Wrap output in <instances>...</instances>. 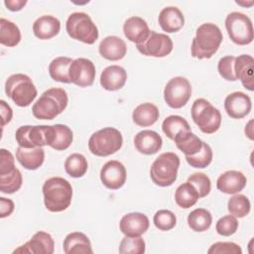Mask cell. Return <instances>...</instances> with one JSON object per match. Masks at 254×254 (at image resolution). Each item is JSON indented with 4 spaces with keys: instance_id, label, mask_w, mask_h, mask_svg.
I'll use <instances>...</instances> for the list:
<instances>
[{
    "instance_id": "1",
    "label": "cell",
    "mask_w": 254,
    "mask_h": 254,
    "mask_svg": "<svg viewBox=\"0 0 254 254\" xmlns=\"http://www.w3.org/2000/svg\"><path fill=\"white\" fill-rule=\"evenodd\" d=\"M222 40V32L218 26L213 23L201 24L191 42V57L198 60L210 59L217 52Z\"/></svg>"
},
{
    "instance_id": "2",
    "label": "cell",
    "mask_w": 254,
    "mask_h": 254,
    "mask_svg": "<svg viewBox=\"0 0 254 254\" xmlns=\"http://www.w3.org/2000/svg\"><path fill=\"white\" fill-rule=\"evenodd\" d=\"M43 195L45 206L49 211L61 212L71 203L72 188L65 179L53 177L44 183Z\"/></svg>"
},
{
    "instance_id": "3",
    "label": "cell",
    "mask_w": 254,
    "mask_h": 254,
    "mask_svg": "<svg viewBox=\"0 0 254 254\" xmlns=\"http://www.w3.org/2000/svg\"><path fill=\"white\" fill-rule=\"evenodd\" d=\"M68 97L64 88L52 87L42 93L32 107L33 115L41 120H53L67 106Z\"/></svg>"
},
{
    "instance_id": "4",
    "label": "cell",
    "mask_w": 254,
    "mask_h": 254,
    "mask_svg": "<svg viewBox=\"0 0 254 254\" xmlns=\"http://www.w3.org/2000/svg\"><path fill=\"white\" fill-rule=\"evenodd\" d=\"M180 163V158L177 154L173 152L162 153L151 166V180L159 187L172 186L177 180Z\"/></svg>"
},
{
    "instance_id": "5",
    "label": "cell",
    "mask_w": 254,
    "mask_h": 254,
    "mask_svg": "<svg viewBox=\"0 0 254 254\" xmlns=\"http://www.w3.org/2000/svg\"><path fill=\"white\" fill-rule=\"evenodd\" d=\"M5 93L20 107L29 106L37 97V88L27 74L15 73L5 82Z\"/></svg>"
},
{
    "instance_id": "6",
    "label": "cell",
    "mask_w": 254,
    "mask_h": 254,
    "mask_svg": "<svg viewBox=\"0 0 254 254\" xmlns=\"http://www.w3.org/2000/svg\"><path fill=\"white\" fill-rule=\"evenodd\" d=\"M122 145V134L113 127H105L94 132L88 140L89 151L98 157L110 156L119 151Z\"/></svg>"
},
{
    "instance_id": "7",
    "label": "cell",
    "mask_w": 254,
    "mask_h": 254,
    "mask_svg": "<svg viewBox=\"0 0 254 254\" xmlns=\"http://www.w3.org/2000/svg\"><path fill=\"white\" fill-rule=\"evenodd\" d=\"M190 113L193 122L205 134L216 132L221 125L220 111L204 98H197L193 101Z\"/></svg>"
},
{
    "instance_id": "8",
    "label": "cell",
    "mask_w": 254,
    "mask_h": 254,
    "mask_svg": "<svg viewBox=\"0 0 254 254\" xmlns=\"http://www.w3.org/2000/svg\"><path fill=\"white\" fill-rule=\"evenodd\" d=\"M67 35L74 40L92 45L98 39V29L91 18L83 12L70 14L65 23Z\"/></svg>"
},
{
    "instance_id": "9",
    "label": "cell",
    "mask_w": 254,
    "mask_h": 254,
    "mask_svg": "<svg viewBox=\"0 0 254 254\" xmlns=\"http://www.w3.org/2000/svg\"><path fill=\"white\" fill-rule=\"evenodd\" d=\"M225 28L230 40L240 46L249 45L253 41V25L251 19L241 12H231L225 18Z\"/></svg>"
},
{
    "instance_id": "10",
    "label": "cell",
    "mask_w": 254,
    "mask_h": 254,
    "mask_svg": "<svg viewBox=\"0 0 254 254\" xmlns=\"http://www.w3.org/2000/svg\"><path fill=\"white\" fill-rule=\"evenodd\" d=\"M191 96V85L190 81L183 76L171 78L164 89V99L166 103L174 109L185 106Z\"/></svg>"
},
{
    "instance_id": "11",
    "label": "cell",
    "mask_w": 254,
    "mask_h": 254,
    "mask_svg": "<svg viewBox=\"0 0 254 254\" xmlns=\"http://www.w3.org/2000/svg\"><path fill=\"white\" fill-rule=\"evenodd\" d=\"M136 47L144 56L164 58L173 51V41L166 34L151 31L148 38Z\"/></svg>"
},
{
    "instance_id": "12",
    "label": "cell",
    "mask_w": 254,
    "mask_h": 254,
    "mask_svg": "<svg viewBox=\"0 0 254 254\" xmlns=\"http://www.w3.org/2000/svg\"><path fill=\"white\" fill-rule=\"evenodd\" d=\"M48 125H24L17 129L15 138L20 147L37 148L47 146Z\"/></svg>"
},
{
    "instance_id": "13",
    "label": "cell",
    "mask_w": 254,
    "mask_h": 254,
    "mask_svg": "<svg viewBox=\"0 0 254 254\" xmlns=\"http://www.w3.org/2000/svg\"><path fill=\"white\" fill-rule=\"evenodd\" d=\"M95 65L88 59H75L69 65L68 76L70 82L79 87H86L92 85L95 79Z\"/></svg>"
},
{
    "instance_id": "14",
    "label": "cell",
    "mask_w": 254,
    "mask_h": 254,
    "mask_svg": "<svg viewBox=\"0 0 254 254\" xmlns=\"http://www.w3.org/2000/svg\"><path fill=\"white\" fill-rule=\"evenodd\" d=\"M127 172L124 165L116 160L106 162L100 171V181L109 190H119L126 182Z\"/></svg>"
},
{
    "instance_id": "15",
    "label": "cell",
    "mask_w": 254,
    "mask_h": 254,
    "mask_svg": "<svg viewBox=\"0 0 254 254\" xmlns=\"http://www.w3.org/2000/svg\"><path fill=\"white\" fill-rule=\"evenodd\" d=\"M55 242L52 235L45 231L36 232L25 244L16 248L13 253L20 254H53Z\"/></svg>"
},
{
    "instance_id": "16",
    "label": "cell",
    "mask_w": 254,
    "mask_h": 254,
    "mask_svg": "<svg viewBox=\"0 0 254 254\" xmlns=\"http://www.w3.org/2000/svg\"><path fill=\"white\" fill-rule=\"evenodd\" d=\"M252 103L250 97L242 91L228 94L224 100V109L228 116L233 119H241L249 114Z\"/></svg>"
},
{
    "instance_id": "17",
    "label": "cell",
    "mask_w": 254,
    "mask_h": 254,
    "mask_svg": "<svg viewBox=\"0 0 254 254\" xmlns=\"http://www.w3.org/2000/svg\"><path fill=\"white\" fill-rule=\"evenodd\" d=\"M149 225V218L142 212L127 213L119 222L120 231L125 236H141L148 230Z\"/></svg>"
},
{
    "instance_id": "18",
    "label": "cell",
    "mask_w": 254,
    "mask_h": 254,
    "mask_svg": "<svg viewBox=\"0 0 254 254\" xmlns=\"http://www.w3.org/2000/svg\"><path fill=\"white\" fill-rule=\"evenodd\" d=\"M73 134L71 129L64 124L48 125L47 146L57 150H66L72 143Z\"/></svg>"
},
{
    "instance_id": "19",
    "label": "cell",
    "mask_w": 254,
    "mask_h": 254,
    "mask_svg": "<svg viewBox=\"0 0 254 254\" xmlns=\"http://www.w3.org/2000/svg\"><path fill=\"white\" fill-rule=\"evenodd\" d=\"M247 184V179L239 171H226L216 181V188L223 193L234 194L241 191Z\"/></svg>"
},
{
    "instance_id": "20",
    "label": "cell",
    "mask_w": 254,
    "mask_h": 254,
    "mask_svg": "<svg viewBox=\"0 0 254 254\" xmlns=\"http://www.w3.org/2000/svg\"><path fill=\"white\" fill-rule=\"evenodd\" d=\"M136 150L144 155H153L161 150L163 145L162 137L153 130H142L134 137Z\"/></svg>"
},
{
    "instance_id": "21",
    "label": "cell",
    "mask_w": 254,
    "mask_h": 254,
    "mask_svg": "<svg viewBox=\"0 0 254 254\" xmlns=\"http://www.w3.org/2000/svg\"><path fill=\"white\" fill-rule=\"evenodd\" d=\"M234 72L242 85L250 90H254V60L250 55H241L235 58Z\"/></svg>"
},
{
    "instance_id": "22",
    "label": "cell",
    "mask_w": 254,
    "mask_h": 254,
    "mask_svg": "<svg viewBox=\"0 0 254 254\" xmlns=\"http://www.w3.org/2000/svg\"><path fill=\"white\" fill-rule=\"evenodd\" d=\"M98 52L102 58L115 62L125 57L127 46L121 38L117 36H107L100 42Z\"/></svg>"
},
{
    "instance_id": "23",
    "label": "cell",
    "mask_w": 254,
    "mask_h": 254,
    "mask_svg": "<svg viewBox=\"0 0 254 254\" xmlns=\"http://www.w3.org/2000/svg\"><path fill=\"white\" fill-rule=\"evenodd\" d=\"M123 32L127 40L139 45L148 38L151 30L143 18L132 16L125 21L123 25Z\"/></svg>"
},
{
    "instance_id": "24",
    "label": "cell",
    "mask_w": 254,
    "mask_h": 254,
    "mask_svg": "<svg viewBox=\"0 0 254 254\" xmlns=\"http://www.w3.org/2000/svg\"><path fill=\"white\" fill-rule=\"evenodd\" d=\"M127 80V72L120 65H109L100 74V84L108 91H115L122 88Z\"/></svg>"
},
{
    "instance_id": "25",
    "label": "cell",
    "mask_w": 254,
    "mask_h": 254,
    "mask_svg": "<svg viewBox=\"0 0 254 254\" xmlns=\"http://www.w3.org/2000/svg\"><path fill=\"white\" fill-rule=\"evenodd\" d=\"M158 21L162 30L167 33H176L185 25L184 14L175 6L163 8L159 14Z\"/></svg>"
},
{
    "instance_id": "26",
    "label": "cell",
    "mask_w": 254,
    "mask_h": 254,
    "mask_svg": "<svg viewBox=\"0 0 254 254\" xmlns=\"http://www.w3.org/2000/svg\"><path fill=\"white\" fill-rule=\"evenodd\" d=\"M61 30V22L52 15H44L33 24L34 35L40 40H49L56 37Z\"/></svg>"
},
{
    "instance_id": "27",
    "label": "cell",
    "mask_w": 254,
    "mask_h": 254,
    "mask_svg": "<svg viewBox=\"0 0 254 254\" xmlns=\"http://www.w3.org/2000/svg\"><path fill=\"white\" fill-rule=\"evenodd\" d=\"M16 159L25 169L35 171L43 165L45 151L42 147L23 148L19 146L16 150Z\"/></svg>"
},
{
    "instance_id": "28",
    "label": "cell",
    "mask_w": 254,
    "mask_h": 254,
    "mask_svg": "<svg viewBox=\"0 0 254 254\" xmlns=\"http://www.w3.org/2000/svg\"><path fill=\"white\" fill-rule=\"evenodd\" d=\"M64 252L65 254L92 253L89 238L82 232L75 231L67 234L64 240Z\"/></svg>"
},
{
    "instance_id": "29",
    "label": "cell",
    "mask_w": 254,
    "mask_h": 254,
    "mask_svg": "<svg viewBox=\"0 0 254 254\" xmlns=\"http://www.w3.org/2000/svg\"><path fill=\"white\" fill-rule=\"evenodd\" d=\"M159 116L160 112L158 107L151 102H145L138 105L132 113L134 123L141 127H148L155 124L159 119Z\"/></svg>"
},
{
    "instance_id": "30",
    "label": "cell",
    "mask_w": 254,
    "mask_h": 254,
    "mask_svg": "<svg viewBox=\"0 0 254 254\" xmlns=\"http://www.w3.org/2000/svg\"><path fill=\"white\" fill-rule=\"evenodd\" d=\"M174 141L177 148L182 151L185 156L195 155L201 149L203 142L191 131L181 132L175 137Z\"/></svg>"
},
{
    "instance_id": "31",
    "label": "cell",
    "mask_w": 254,
    "mask_h": 254,
    "mask_svg": "<svg viewBox=\"0 0 254 254\" xmlns=\"http://www.w3.org/2000/svg\"><path fill=\"white\" fill-rule=\"evenodd\" d=\"M72 61L73 60L68 57H58L54 59L49 64L50 76L55 81L63 83H71L68 76V69Z\"/></svg>"
},
{
    "instance_id": "32",
    "label": "cell",
    "mask_w": 254,
    "mask_h": 254,
    "mask_svg": "<svg viewBox=\"0 0 254 254\" xmlns=\"http://www.w3.org/2000/svg\"><path fill=\"white\" fill-rule=\"evenodd\" d=\"M21 41L19 27L4 18L0 19V43L6 47H15Z\"/></svg>"
},
{
    "instance_id": "33",
    "label": "cell",
    "mask_w": 254,
    "mask_h": 254,
    "mask_svg": "<svg viewBox=\"0 0 254 254\" xmlns=\"http://www.w3.org/2000/svg\"><path fill=\"white\" fill-rule=\"evenodd\" d=\"M198 198L196 190L189 182L180 185L175 192L176 203L182 208H190L196 203Z\"/></svg>"
},
{
    "instance_id": "34",
    "label": "cell",
    "mask_w": 254,
    "mask_h": 254,
    "mask_svg": "<svg viewBox=\"0 0 254 254\" xmlns=\"http://www.w3.org/2000/svg\"><path fill=\"white\" fill-rule=\"evenodd\" d=\"M162 130L169 139L174 140L181 132L190 131V126L184 117L179 115H170L164 119L162 123Z\"/></svg>"
},
{
    "instance_id": "35",
    "label": "cell",
    "mask_w": 254,
    "mask_h": 254,
    "mask_svg": "<svg viewBox=\"0 0 254 254\" xmlns=\"http://www.w3.org/2000/svg\"><path fill=\"white\" fill-rule=\"evenodd\" d=\"M212 222L210 211L205 208H196L188 215V224L195 232L206 231Z\"/></svg>"
},
{
    "instance_id": "36",
    "label": "cell",
    "mask_w": 254,
    "mask_h": 254,
    "mask_svg": "<svg viewBox=\"0 0 254 254\" xmlns=\"http://www.w3.org/2000/svg\"><path fill=\"white\" fill-rule=\"evenodd\" d=\"M87 160L82 154L73 153L65 159L64 170L71 178H81L87 172Z\"/></svg>"
},
{
    "instance_id": "37",
    "label": "cell",
    "mask_w": 254,
    "mask_h": 254,
    "mask_svg": "<svg viewBox=\"0 0 254 254\" xmlns=\"http://www.w3.org/2000/svg\"><path fill=\"white\" fill-rule=\"evenodd\" d=\"M23 183L21 172L15 168L13 171L0 175V190L3 193H14L20 190Z\"/></svg>"
},
{
    "instance_id": "38",
    "label": "cell",
    "mask_w": 254,
    "mask_h": 254,
    "mask_svg": "<svg viewBox=\"0 0 254 254\" xmlns=\"http://www.w3.org/2000/svg\"><path fill=\"white\" fill-rule=\"evenodd\" d=\"M227 209L231 215L242 218L250 212L251 203L246 195L238 193L228 199Z\"/></svg>"
},
{
    "instance_id": "39",
    "label": "cell",
    "mask_w": 254,
    "mask_h": 254,
    "mask_svg": "<svg viewBox=\"0 0 254 254\" xmlns=\"http://www.w3.org/2000/svg\"><path fill=\"white\" fill-rule=\"evenodd\" d=\"M212 150L208 144L202 142L201 149L193 156H186V160L190 167L196 169L206 168L212 161Z\"/></svg>"
},
{
    "instance_id": "40",
    "label": "cell",
    "mask_w": 254,
    "mask_h": 254,
    "mask_svg": "<svg viewBox=\"0 0 254 254\" xmlns=\"http://www.w3.org/2000/svg\"><path fill=\"white\" fill-rule=\"evenodd\" d=\"M146 244L141 236H125L119 244L121 254H143Z\"/></svg>"
},
{
    "instance_id": "41",
    "label": "cell",
    "mask_w": 254,
    "mask_h": 254,
    "mask_svg": "<svg viewBox=\"0 0 254 254\" xmlns=\"http://www.w3.org/2000/svg\"><path fill=\"white\" fill-rule=\"evenodd\" d=\"M153 222L159 230L168 231L176 226L177 217L175 213L169 209H160L155 213Z\"/></svg>"
},
{
    "instance_id": "42",
    "label": "cell",
    "mask_w": 254,
    "mask_h": 254,
    "mask_svg": "<svg viewBox=\"0 0 254 254\" xmlns=\"http://www.w3.org/2000/svg\"><path fill=\"white\" fill-rule=\"evenodd\" d=\"M188 182L191 184L196 190L199 198L206 196L210 192L211 182L210 179L203 173H194L188 178Z\"/></svg>"
},
{
    "instance_id": "43",
    "label": "cell",
    "mask_w": 254,
    "mask_h": 254,
    "mask_svg": "<svg viewBox=\"0 0 254 254\" xmlns=\"http://www.w3.org/2000/svg\"><path fill=\"white\" fill-rule=\"evenodd\" d=\"M216 232L221 236H230L238 229V220L235 216L229 214L219 218L215 225Z\"/></svg>"
},
{
    "instance_id": "44",
    "label": "cell",
    "mask_w": 254,
    "mask_h": 254,
    "mask_svg": "<svg viewBox=\"0 0 254 254\" xmlns=\"http://www.w3.org/2000/svg\"><path fill=\"white\" fill-rule=\"evenodd\" d=\"M234 62L235 57L233 56H225L221 58L217 64V70L221 77L228 81L237 80L234 72Z\"/></svg>"
},
{
    "instance_id": "45",
    "label": "cell",
    "mask_w": 254,
    "mask_h": 254,
    "mask_svg": "<svg viewBox=\"0 0 254 254\" xmlns=\"http://www.w3.org/2000/svg\"><path fill=\"white\" fill-rule=\"evenodd\" d=\"M208 254H241V247L234 242H216L207 250Z\"/></svg>"
},
{
    "instance_id": "46",
    "label": "cell",
    "mask_w": 254,
    "mask_h": 254,
    "mask_svg": "<svg viewBox=\"0 0 254 254\" xmlns=\"http://www.w3.org/2000/svg\"><path fill=\"white\" fill-rule=\"evenodd\" d=\"M0 175L13 171L15 167V159L12 153L4 148L0 150Z\"/></svg>"
},
{
    "instance_id": "47",
    "label": "cell",
    "mask_w": 254,
    "mask_h": 254,
    "mask_svg": "<svg viewBox=\"0 0 254 254\" xmlns=\"http://www.w3.org/2000/svg\"><path fill=\"white\" fill-rule=\"evenodd\" d=\"M0 110H1V126L4 127L8 124L13 117V110L11 106L3 99L0 100Z\"/></svg>"
},
{
    "instance_id": "48",
    "label": "cell",
    "mask_w": 254,
    "mask_h": 254,
    "mask_svg": "<svg viewBox=\"0 0 254 254\" xmlns=\"http://www.w3.org/2000/svg\"><path fill=\"white\" fill-rule=\"evenodd\" d=\"M15 208L14 201L10 198L6 197H0V217L4 218L6 216H9Z\"/></svg>"
},
{
    "instance_id": "49",
    "label": "cell",
    "mask_w": 254,
    "mask_h": 254,
    "mask_svg": "<svg viewBox=\"0 0 254 254\" xmlns=\"http://www.w3.org/2000/svg\"><path fill=\"white\" fill-rule=\"evenodd\" d=\"M26 4H27L26 0H5L4 1V5L6 6V8L13 12L22 10V8H24Z\"/></svg>"
},
{
    "instance_id": "50",
    "label": "cell",
    "mask_w": 254,
    "mask_h": 254,
    "mask_svg": "<svg viewBox=\"0 0 254 254\" xmlns=\"http://www.w3.org/2000/svg\"><path fill=\"white\" fill-rule=\"evenodd\" d=\"M252 124H253V120H250L248 122V124L245 126V134L247 135V137L250 140H253V127H252Z\"/></svg>"
}]
</instances>
